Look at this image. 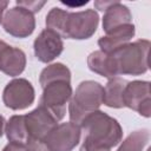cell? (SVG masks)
Listing matches in <instances>:
<instances>
[{
	"label": "cell",
	"mask_w": 151,
	"mask_h": 151,
	"mask_svg": "<svg viewBox=\"0 0 151 151\" xmlns=\"http://www.w3.org/2000/svg\"><path fill=\"white\" fill-rule=\"evenodd\" d=\"M150 41L138 39L127 42L122 47L107 53L109 68L112 78L120 74L140 76L149 70V51Z\"/></svg>",
	"instance_id": "6da1fadb"
},
{
	"label": "cell",
	"mask_w": 151,
	"mask_h": 151,
	"mask_svg": "<svg viewBox=\"0 0 151 151\" xmlns=\"http://www.w3.org/2000/svg\"><path fill=\"white\" fill-rule=\"evenodd\" d=\"M84 130V140L103 149L111 150L123 139V129L118 120L107 113L97 110L88 114L80 124Z\"/></svg>",
	"instance_id": "7a4b0ae2"
},
{
	"label": "cell",
	"mask_w": 151,
	"mask_h": 151,
	"mask_svg": "<svg viewBox=\"0 0 151 151\" xmlns=\"http://www.w3.org/2000/svg\"><path fill=\"white\" fill-rule=\"evenodd\" d=\"M104 87L94 80L81 81L68 103L70 120L80 126L81 122L103 104Z\"/></svg>",
	"instance_id": "3957f363"
},
{
	"label": "cell",
	"mask_w": 151,
	"mask_h": 151,
	"mask_svg": "<svg viewBox=\"0 0 151 151\" xmlns=\"http://www.w3.org/2000/svg\"><path fill=\"white\" fill-rule=\"evenodd\" d=\"M41 87L42 94L39 105L44 106L58 122H60L66 114V105L73 94L71 79L59 78L50 80L41 85Z\"/></svg>",
	"instance_id": "277c9868"
},
{
	"label": "cell",
	"mask_w": 151,
	"mask_h": 151,
	"mask_svg": "<svg viewBox=\"0 0 151 151\" xmlns=\"http://www.w3.org/2000/svg\"><path fill=\"white\" fill-rule=\"evenodd\" d=\"M25 124L28 133L27 147L31 151H47L44 139L50 131L58 125V120L41 105L25 114Z\"/></svg>",
	"instance_id": "5b68a950"
},
{
	"label": "cell",
	"mask_w": 151,
	"mask_h": 151,
	"mask_svg": "<svg viewBox=\"0 0 151 151\" xmlns=\"http://www.w3.org/2000/svg\"><path fill=\"white\" fill-rule=\"evenodd\" d=\"M98 24L99 15L94 9L68 12L63 38L76 40L88 39L96 33Z\"/></svg>",
	"instance_id": "8992f818"
},
{
	"label": "cell",
	"mask_w": 151,
	"mask_h": 151,
	"mask_svg": "<svg viewBox=\"0 0 151 151\" xmlns=\"http://www.w3.org/2000/svg\"><path fill=\"white\" fill-rule=\"evenodd\" d=\"M81 129L79 125L67 122L54 126L44 139L47 151H72L80 142Z\"/></svg>",
	"instance_id": "52a82bcc"
},
{
	"label": "cell",
	"mask_w": 151,
	"mask_h": 151,
	"mask_svg": "<svg viewBox=\"0 0 151 151\" xmlns=\"http://www.w3.org/2000/svg\"><path fill=\"white\" fill-rule=\"evenodd\" d=\"M34 87L25 78H15L11 80L2 91V101L5 106L14 111L27 109L34 103Z\"/></svg>",
	"instance_id": "ba28073f"
},
{
	"label": "cell",
	"mask_w": 151,
	"mask_h": 151,
	"mask_svg": "<svg viewBox=\"0 0 151 151\" xmlns=\"http://www.w3.org/2000/svg\"><path fill=\"white\" fill-rule=\"evenodd\" d=\"M150 81L147 80H133L127 81L124 93L123 103L124 107H129L140 116L149 118L151 116V93Z\"/></svg>",
	"instance_id": "9c48e42d"
},
{
	"label": "cell",
	"mask_w": 151,
	"mask_h": 151,
	"mask_svg": "<svg viewBox=\"0 0 151 151\" xmlns=\"http://www.w3.org/2000/svg\"><path fill=\"white\" fill-rule=\"evenodd\" d=\"M1 24L5 32L15 38H27L35 28L34 14L21 6L7 9Z\"/></svg>",
	"instance_id": "30bf717a"
},
{
	"label": "cell",
	"mask_w": 151,
	"mask_h": 151,
	"mask_svg": "<svg viewBox=\"0 0 151 151\" xmlns=\"http://www.w3.org/2000/svg\"><path fill=\"white\" fill-rule=\"evenodd\" d=\"M35 58L41 63H51L58 58L64 51L63 38L52 29L45 28L35 38L33 42Z\"/></svg>",
	"instance_id": "8fae6325"
},
{
	"label": "cell",
	"mask_w": 151,
	"mask_h": 151,
	"mask_svg": "<svg viewBox=\"0 0 151 151\" xmlns=\"http://www.w3.org/2000/svg\"><path fill=\"white\" fill-rule=\"evenodd\" d=\"M26 67V54L19 47L4 42L0 48V71L9 77L20 76Z\"/></svg>",
	"instance_id": "7c38bea8"
},
{
	"label": "cell",
	"mask_w": 151,
	"mask_h": 151,
	"mask_svg": "<svg viewBox=\"0 0 151 151\" xmlns=\"http://www.w3.org/2000/svg\"><path fill=\"white\" fill-rule=\"evenodd\" d=\"M134 34H136L134 25L127 24V25L120 26V27L106 33V35L99 38L98 45L100 47V51H103L104 53H111L114 50L127 44L134 37Z\"/></svg>",
	"instance_id": "4fadbf2b"
},
{
	"label": "cell",
	"mask_w": 151,
	"mask_h": 151,
	"mask_svg": "<svg viewBox=\"0 0 151 151\" xmlns=\"http://www.w3.org/2000/svg\"><path fill=\"white\" fill-rule=\"evenodd\" d=\"M127 24H132V14L129 7L119 1H112L111 5L105 8L103 17V29L109 33Z\"/></svg>",
	"instance_id": "5bb4252c"
},
{
	"label": "cell",
	"mask_w": 151,
	"mask_h": 151,
	"mask_svg": "<svg viewBox=\"0 0 151 151\" xmlns=\"http://www.w3.org/2000/svg\"><path fill=\"white\" fill-rule=\"evenodd\" d=\"M126 84H127V80L120 77H113L109 79L104 87L103 104L112 109L124 107L123 93H124Z\"/></svg>",
	"instance_id": "9a60e30c"
},
{
	"label": "cell",
	"mask_w": 151,
	"mask_h": 151,
	"mask_svg": "<svg viewBox=\"0 0 151 151\" xmlns=\"http://www.w3.org/2000/svg\"><path fill=\"white\" fill-rule=\"evenodd\" d=\"M5 133L9 143L27 145L28 133L25 124V114L12 116L5 126Z\"/></svg>",
	"instance_id": "2e32d148"
},
{
	"label": "cell",
	"mask_w": 151,
	"mask_h": 151,
	"mask_svg": "<svg viewBox=\"0 0 151 151\" xmlns=\"http://www.w3.org/2000/svg\"><path fill=\"white\" fill-rule=\"evenodd\" d=\"M150 140V132L146 129L131 132L120 144L117 151H143Z\"/></svg>",
	"instance_id": "e0dca14e"
},
{
	"label": "cell",
	"mask_w": 151,
	"mask_h": 151,
	"mask_svg": "<svg viewBox=\"0 0 151 151\" xmlns=\"http://www.w3.org/2000/svg\"><path fill=\"white\" fill-rule=\"evenodd\" d=\"M87 66L88 68L107 79H111V72L109 68V61H107V53H104L103 51H94L88 54L87 57Z\"/></svg>",
	"instance_id": "ac0fdd59"
},
{
	"label": "cell",
	"mask_w": 151,
	"mask_h": 151,
	"mask_svg": "<svg viewBox=\"0 0 151 151\" xmlns=\"http://www.w3.org/2000/svg\"><path fill=\"white\" fill-rule=\"evenodd\" d=\"M68 12L59 7H53L46 15V28L54 31L61 38L64 37L65 24Z\"/></svg>",
	"instance_id": "d6986e66"
},
{
	"label": "cell",
	"mask_w": 151,
	"mask_h": 151,
	"mask_svg": "<svg viewBox=\"0 0 151 151\" xmlns=\"http://www.w3.org/2000/svg\"><path fill=\"white\" fill-rule=\"evenodd\" d=\"M45 4L46 1H17V6H21L33 14L39 12Z\"/></svg>",
	"instance_id": "ffe728a7"
},
{
	"label": "cell",
	"mask_w": 151,
	"mask_h": 151,
	"mask_svg": "<svg viewBox=\"0 0 151 151\" xmlns=\"http://www.w3.org/2000/svg\"><path fill=\"white\" fill-rule=\"evenodd\" d=\"M79 151H110L107 149H103V147H98L86 140H83V144L80 146V150Z\"/></svg>",
	"instance_id": "44dd1931"
},
{
	"label": "cell",
	"mask_w": 151,
	"mask_h": 151,
	"mask_svg": "<svg viewBox=\"0 0 151 151\" xmlns=\"http://www.w3.org/2000/svg\"><path fill=\"white\" fill-rule=\"evenodd\" d=\"M2 151H31L26 145H20L15 143H8Z\"/></svg>",
	"instance_id": "7402d4cb"
},
{
	"label": "cell",
	"mask_w": 151,
	"mask_h": 151,
	"mask_svg": "<svg viewBox=\"0 0 151 151\" xmlns=\"http://www.w3.org/2000/svg\"><path fill=\"white\" fill-rule=\"evenodd\" d=\"M8 6V1L6 0H0V24L2 22V14L5 12V9L7 8Z\"/></svg>",
	"instance_id": "603a6c76"
},
{
	"label": "cell",
	"mask_w": 151,
	"mask_h": 151,
	"mask_svg": "<svg viewBox=\"0 0 151 151\" xmlns=\"http://www.w3.org/2000/svg\"><path fill=\"white\" fill-rule=\"evenodd\" d=\"M5 126H6V122H5V118L0 114V137L4 134L5 132Z\"/></svg>",
	"instance_id": "cb8c5ba5"
}]
</instances>
